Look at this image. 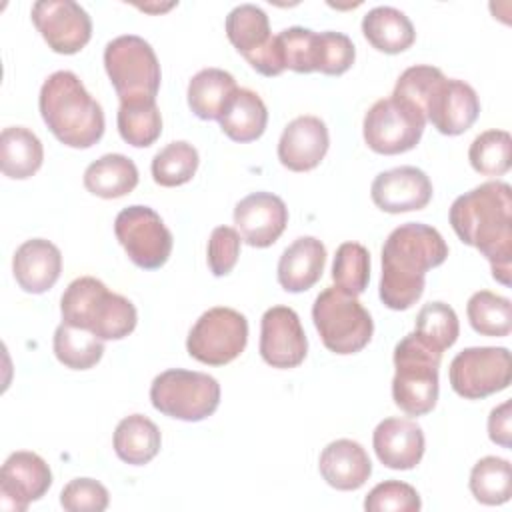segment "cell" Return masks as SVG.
Returning <instances> with one entry per match:
<instances>
[{
    "instance_id": "31",
    "label": "cell",
    "mask_w": 512,
    "mask_h": 512,
    "mask_svg": "<svg viewBox=\"0 0 512 512\" xmlns=\"http://www.w3.org/2000/svg\"><path fill=\"white\" fill-rule=\"evenodd\" d=\"M116 124L126 144L134 148L152 146L162 134V116L156 106V98L120 102Z\"/></svg>"
},
{
    "instance_id": "3",
    "label": "cell",
    "mask_w": 512,
    "mask_h": 512,
    "mask_svg": "<svg viewBox=\"0 0 512 512\" xmlns=\"http://www.w3.org/2000/svg\"><path fill=\"white\" fill-rule=\"evenodd\" d=\"M392 96L414 104L440 134H464L480 114L476 90L464 80L446 78L436 66L416 64L406 68L394 86Z\"/></svg>"
},
{
    "instance_id": "27",
    "label": "cell",
    "mask_w": 512,
    "mask_h": 512,
    "mask_svg": "<svg viewBox=\"0 0 512 512\" xmlns=\"http://www.w3.org/2000/svg\"><path fill=\"white\" fill-rule=\"evenodd\" d=\"M226 36L250 64L272 42L270 20L260 6L240 4L226 16Z\"/></svg>"
},
{
    "instance_id": "10",
    "label": "cell",
    "mask_w": 512,
    "mask_h": 512,
    "mask_svg": "<svg viewBox=\"0 0 512 512\" xmlns=\"http://www.w3.org/2000/svg\"><path fill=\"white\" fill-rule=\"evenodd\" d=\"M426 126V116L408 100L388 96L376 100L362 122L366 146L384 156H394L416 148Z\"/></svg>"
},
{
    "instance_id": "8",
    "label": "cell",
    "mask_w": 512,
    "mask_h": 512,
    "mask_svg": "<svg viewBox=\"0 0 512 512\" xmlns=\"http://www.w3.org/2000/svg\"><path fill=\"white\" fill-rule=\"evenodd\" d=\"M150 402L168 418L200 422L216 412L220 404V384L214 376L204 372L170 368L152 380Z\"/></svg>"
},
{
    "instance_id": "13",
    "label": "cell",
    "mask_w": 512,
    "mask_h": 512,
    "mask_svg": "<svg viewBox=\"0 0 512 512\" xmlns=\"http://www.w3.org/2000/svg\"><path fill=\"white\" fill-rule=\"evenodd\" d=\"M114 234L138 268L156 270L170 258L172 232L150 206L132 204L120 210L114 220Z\"/></svg>"
},
{
    "instance_id": "20",
    "label": "cell",
    "mask_w": 512,
    "mask_h": 512,
    "mask_svg": "<svg viewBox=\"0 0 512 512\" xmlns=\"http://www.w3.org/2000/svg\"><path fill=\"white\" fill-rule=\"evenodd\" d=\"M378 460L392 470H410L420 464L426 448L424 432L414 420L384 418L372 434Z\"/></svg>"
},
{
    "instance_id": "17",
    "label": "cell",
    "mask_w": 512,
    "mask_h": 512,
    "mask_svg": "<svg viewBox=\"0 0 512 512\" xmlns=\"http://www.w3.org/2000/svg\"><path fill=\"white\" fill-rule=\"evenodd\" d=\"M234 224L246 244L268 248L282 236L288 224V208L272 192H252L234 206Z\"/></svg>"
},
{
    "instance_id": "9",
    "label": "cell",
    "mask_w": 512,
    "mask_h": 512,
    "mask_svg": "<svg viewBox=\"0 0 512 512\" xmlns=\"http://www.w3.org/2000/svg\"><path fill=\"white\" fill-rule=\"evenodd\" d=\"M104 68L120 98H156L162 72L154 48L136 34L110 40L104 48Z\"/></svg>"
},
{
    "instance_id": "18",
    "label": "cell",
    "mask_w": 512,
    "mask_h": 512,
    "mask_svg": "<svg viewBox=\"0 0 512 512\" xmlns=\"http://www.w3.org/2000/svg\"><path fill=\"white\" fill-rule=\"evenodd\" d=\"M432 182L416 166H398L380 172L370 186L372 202L388 214L422 210L432 200Z\"/></svg>"
},
{
    "instance_id": "36",
    "label": "cell",
    "mask_w": 512,
    "mask_h": 512,
    "mask_svg": "<svg viewBox=\"0 0 512 512\" xmlns=\"http://www.w3.org/2000/svg\"><path fill=\"white\" fill-rule=\"evenodd\" d=\"M470 166L482 176H502L512 164V138L506 130H486L478 134L468 150Z\"/></svg>"
},
{
    "instance_id": "15",
    "label": "cell",
    "mask_w": 512,
    "mask_h": 512,
    "mask_svg": "<svg viewBox=\"0 0 512 512\" xmlns=\"http://www.w3.org/2000/svg\"><path fill=\"white\" fill-rule=\"evenodd\" d=\"M308 354V338L290 306H272L260 320V356L272 368H296Z\"/></svg>"
},
{
    "instance_id": "5",
    "label": "cell",
    "mask_w": 512,
    "mask_h": 512,
    "mask_svg": "<svg viewBox=\"0 0 512 512\" xmlns=\"http://www.w3.org/2000/svg\"><path fill=\"white\" fill-rule=\"evenodd\" d=\"M60 314L62 322L86 328L100 340H122L138 322L134 304L94 276H80L68 284L60 298Z\"/></svg>"
},
{
    "instance_id": "37",
    "label": "cell",
    "mask_w": 512,
    "mask_h": 512,
    "mask_svg": "<svg viewBox=\"0 0 512 512\" xmlns=\"http://www.w3.org/2000/svg\"><path fill=\"white\" fill-rule=\"evenodd\" d=\"M414 334L438 352L454 346L460 334V322L452 306L446 302H428L416 316Z\"/></svg>"
},
{
    "instance_id": "12",
    "label": "cell",
    "mask_w": 512,
    "mask_h": 512,
    "mask_svg": "<svg viewBox=\"0 0 512 512\" xmlns=\"http://www.w3.org/2000/svg\"><path fill=\"white\" fill-rule=\"evenodd\" d=\"M450 386L466 400H482L502 392L512 380L510 350L504 346H472L450 362Z\"/></svg>"
},
{
    "instance_id": "39",
    "label": "cell",
    "mask_w": 512,
    "mask_h": 512,
    "mask_svg": "<svg viewBox=\"0 0 512 512\" xmlns=\"http://www.w3.org/2000/svg\"><path fill=\"white\" fill-rule=\"evenodd\" d=\"M356 48L352 40L334 30L316 32V50H314V72L326 76H340L354 64Z\"/></svg>"
},
{
    "instance_id": "11",
    "label": "cell",
    "mask_w": 512,
    "mask_h": 512,
    "mask_svg": "<svg viewBox=\"0 0 512 512\" xmlns=\"http://www.w3.org/2000/svg\"><path fill=\"white\" fill-rule=\"evenodd\" d=\"M248 342V320L234 308L214 306L190 328L188 354L208 366H224L236 360Z\"/></svg>"
},
{
    "instance_id": "41",
    "label": "cell",
    "mask_w": 512,
    "mask_h": 512,
    "mask_svg": "<svg viewBox=\"0 0 512 512\" xmlns=\"http://www.w3.org/2000/svg\"><path fill=\"white\" fill-rule=\"evenodd\" d=\"M420 508L422 502L416 488L400 480H384L364 498L366 512H418Z\"/></svg>"
},
{
    "instance_id": "33",
    "label": "cell",
    "mask_w": 512,
    "mask_h": 512,
    "mask_svg": "<svg viewBox=\"0 0 512 512\" xmlns=\"http://www.w3.org/2000/svg\"><path fill=\"white\" fill-rule=\"evenodd\" d=\"M468 484L478 502L486 506L504 504L512 496V466L506 458L484 456L472 466Z\"/></svg>"
},
{
    "instance_id": "23",
    "label": "cell",
    "mask_w": 512,
    "mask_h": 512,
    "mask_svg": "<svg viewBox=\"0 0 512 512\" xmlns=\"http://www.w3.org/2000/svg\"><path fill=\"white\" fill-rule=\"evenodd\" d=\"M324 266V244L314 236H300L282 252L278 260V284L286 292H306L322 278Z\"/></svg>"
},
{
    "instance_id": "42",
    "label": "cell",
    "mask_w": 512,
    "mask_h": 512,
    "mask_svg": "<svg viewBox=\"0 0 512 512\" xmlns=\"http://www.w3.org/2000/svg\"><path fill=\"white\" fill-rule=\"evenodd\" d=\"M108 502L106 486L94 478H74L60 492V504L68 512H102Z\"/></svg>"
},
{
    "instance_id": "2",
    "label": "cell",
    "mask_w": 512,
    "mask_h": 512,
    "mask_svg": "<svg viewBox=\"0 0 512 512\" xmlns=\"http://www.w3.org/2000/svg\"><path fill=\"white\" fill-rule=\"evenodd\" d=\"M448 244L442 234L422 222L394 228L382 246V276L378 294L386 308L408 310L424 292L426 272L444 264Z\"/></svg>"
},
{
    "instance_id": "25",
    "label": "cell",
    "mask_w": 512,
    "mask_h": 512,
    "mask_svg": "<svg viewBox=\"0 0 512 512\" xmlns=\"http://www.w3.org/2000/svg\"><path fill=\"white\" fill-rule=\"evenodd\" d=\"M362 34L372 48L384 54H400L416 40L410 18L392 6H376L362 18Z\"/></svg>"
},
{
    "instance_id": "26",
    "label": "cell",
    "mask_w": 512,
    "mask_h": 512,
    "mask_svg": "<svg viewBox=\"0 0 512 512\" xmlns=\"http://www.w3.org/2000/svg\"><path fill=\"white\" fill-rule=\"evenodd\" d=\"M44 160L40 138L24 126H8L0 134V168L12 180L34 176Z\"/></svg>"
},
{
    "instance_id": "21",
    "label": "cell",
    "mask_w": 512,
    "mask_h": 512,
    "mask_svg": "<svg viewBox=\"0 0 512 512\" xmlns=\"http://www.w3.org/2000/svg\"><path fill=\"white\" fill-rule=\"evenodd\" d=\"M12 272L24 292L44 294L60 278L62 254L58 246L46 238L26 240L14 252Z\"/></svg>"
},
{
    "instance_id": "22",
    "label": "cell",
    "mask_w": 512,
    "mask_h": 512,
    "mask_svg": "<svg viewBox=\"0 0 512 512\" xmlns=\"http://www.w3.org/2000/svg\"><path fill=\"white\" fill-rule=\"evenodd\" d=\"M318 470L328 486L348 492L366 484L372 474V462L362 444L350 438H338L322 450Z\"/></svg>"
},
{
    "instance_id": "43",
    "label": "cell",
    "mask_w": 512,
    "mask_h": 512,
    "mask_svg": "<svg viewBox=\"0 0 512 512\" xmlns=\"http://www.w3.org/2000/svg\"><path fill=\"white\" fill-rule=\"evenodd\" d=\"M242 238L232 226H216L208 240V268L214 276H226L238 262Z\"/></svg>"
},
{
    "instance_id": "1",
    "label": "cell",
    "mask_w": 512,
    "mask_h": 512,
    "mask_svg": "<svg viewBox=\"0 0 512 512\" xmlns=\"http://www.w3.org/2000/svg\"><path fill=\"white\" fill-rule=\"evenodd\" d=\"M456 236L476 248L492 268L494 280L510 286L512 272V188L484 182L460 194L448 212Z\"/></svg>"
},
{
    "instance_id": "30",
    "label": "cell",
    "mask_w": 512,
    "mask_h": 512,
    "mask_svg": "<svg viewBox=\"0 0 512 512\" xmlns=\"http://www.w3.org/2000/svg\"><path fill=\"white\" fill-rule=\"evenodd\" d=\"M236 88V80L230 72L204 68L188 82V106L200 120H218Z\"/></svg>"
},
{
    "instance_id": "7",
    "label": "cell",
    "mask_w": 512,
    "mask_h": 512,
    "mask_svg": "<svg viewBox=\"0 0 512 512\" xmlns=\"http://www.w3.org/2000/svg\"><path fill=\"white\" fill-rule=\"evenodd\" d=\"M312 320L322 344L334 354H356L372 340L374 322L370 312L356 296L346 294L336 286H330L316 296Z\"/></svg>"
},
{
    "instance_id": "29",
    "label": "cell",
    "mask_w": 512,
    "mask_h": 512,
    "mask_svg": "<svg viewBox=\"0 0 512 512\" xmlns=\"http://www.w3.org/2000/svg\"><path fill=\"white\" fill-rule=\"evenodd\" d=\"M112 444L122 462L142 466L160 452L162 434L158 426L144 414H130L118 422Z\"/></svg>"
},
{
    "instance_id": "24",
    "label": "cell",
    "mask_w": 512,
    "mask_h": 512,
    "mask_svg": "<svg viewBox=\"0 0 512 512\" xmlns=\"http://www.w3.org/2000/svg\"><path fill=\"white\" fill-rule=\"evenodd\" d=\"M222 132L234 142L258 140L268 124V110L264 100L250 88H236L220 118Z\"/></svg>"
},
{
    "instance_id": "19",
    "label": "cell",
    "mask_w": 512,
    "mask_h": 512,
    "mask_svg": "<svg viewBox=\"0 0 512 512\" xmlns=\"http://www.w3.org/2000/svg\"><path fill=\"white\" fill-rule=\"evenodd\" d=\"M330 136L318 116H298L286 124L278 140V160L292 172H310L326 156Z\"/></svg>"
},
{
    "instance_id": "32",
    "label": "cell",
    "mask_w": 512,
    "mask_h": 512,
    "mask_svg": "<svg viewBox=\"0 0 512 512\" xmlns=\"http://www.w3.org/2000/svg\"><path fill=\"white\" fill-rule=\"evenodd\" d=\"M52 348L60 364L70 370H90L104 354V340L86 328L62 322L52 338Z\"/></svg>"
},
{
    "instance_id": "40",
    "label": "cell",
    "mask_w": 512,
    "mask_h": 512,
    "mask_svg": "<svg viewBox=\"0 0 512 512\" xmlns=\"http://www.w3.org/2000/svg\"><path fill=\"white\" fill-rule=\"evenodd\" d=\"M276 46L284 70L298 74L314 72V50H316V32L302 26H292L276 34Z\"/></svg>"
},
{
    "instance_id": "44",
    "label": "cell",
    "mask_w": 512,
    "mask_h": 512,
    "mask_svg": "<svg viewBox=\"0 0 512 512\" xmlns=\"http://www.w3.org/2000/svg\"><path fill=\"white\" fill-rule=\"evenodd\" d=\"M510 400H504L500 406L492 408L488 416V436L494 444L502 448H510Z\"/></svg>"
},
{
    "instance_id": "38",
    "label": "cell",
    "mask_w": 512,
    "mask_h": 512,
    "mask_svg": "<svg viewBox=\"0 0 512 512\" xmlns=\"http://www.w3.org/2000/svg\"><path fill=\"white\" fill-rule=\"evenodd\" d=\"M332 280L342 292L360 296L370 280V252L358 242L340 244L332 262Z\"/></svg>"
},
{
    "instance_id": "16",
    "label": "cell",
    "mask_w": 512,
    "mask_h": 512,
    "mask_svg": "<svg viewBox=\"0 0 512 512\" xmlns=\"http://www.w3.org/2000/svg\"><path fill=\"white\" fill-rule=\"evenodd\" d=\"M52 486V472L44 458L34 452H12L0 470V508L24 512Z\"/></svg>"
},
{
    "instance_id": "28",
    "label": "cell",
    "mask_w": 512,
    "mask_h": 512,
    "mask_svg": "<svg viewBox=\"0 0 512 512\" xmlns=\"http://www.w3.org/2000/svg\"><path fill=\"white\" fill-rule=\"evenodd\" d=\"M138 184V168L124 154H104L84 170V186L90 194L114 200L130 194Z\"/></svg>"
},
{
    "instance_id": "14",
    "label": "cell",
    "mask_w": 512,
    "mask_h": 512,
    "mask_svg": "<svg viewBox=\"0 0 512 512\" xmlns=\"http://www.w3.org/2000/svg\"><path fill=\"white\" fill-rule=\"evenodd\" d=\"M32 22L50 50L76 54L92 38L88 12L72 0H38L32 6Z\"/></svg>"
},
{
    "instance_id": "4",
    "label": "cell",
    "mask_w": 512,
    "mask_h": 512,
    "mask_svg": "<svg viewBox=\"0 0 512 512\" xmlns=\"http://www.w3.org/2000/svg\"><path fill=\"white\" fill-rule=\"evenodd\" d=\"M38 106L44 124L64 146L90 148L104 134L102 106L70 70H58L44 80Z\"/></svg>"
},
{
    "instance_id": "35",
    "label": "cell",
    "mask_w": 512,
    "mask_h": 512,
    "mask_svg": "<svg viewBox=\"0 0 512 512\" xmlns=\"http://www.w3.org/2000/svg\"><path fill=\"white\" fill-rule=\"evenodd\" d=\"M198 164V150L186 140H176L166 144L152 158V178L164 188L182 186L192 180Z\"/></svg>"
},
{
    "instance_id": "6",
    "label": "cell",
    "mask_w": 512,
    "mask_h": 512,
    "mask_svg": "<svg viewBox=\"0 0 512 512\" xmlns=\"http://www.w3.org/2000/svg\"><path fill=\"white\" fill-rule=\"evenodd\" d=\"M442 352L428 346L414 332L394 348V404L408 416L428 414L438 400V368Z\"/></svg>"
},
{
    "instance_id": "34",
    "label": "cell",
    "mask_w": 512,
    "mask_h": 512,
    "mask_svg": "<svg viewBox=\"0 0 512 512\" xmlns=\"http://www.w3.org/2000/svg\"><path fill=\"white\" fill-rule=\"evenodd\" d=\"M468 322L480 336L504 338L512 330V304L490 290H478L466 304Z\"/></svg>"
}]
</instances>
